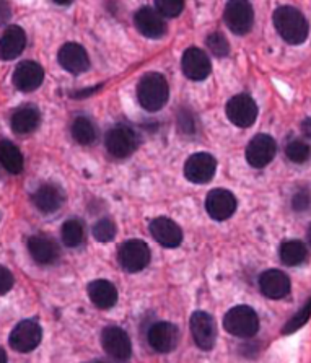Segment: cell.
<instances>
[{"label": "cell", "instance_id": "2", "mask_svg": "<svg viewBox=\"0 0 311 363\" xmlns=\"http://www.w3.org/2000/svg\"><path fill=\"white\" fill-rule=\"evenodd\" d=\"M168 96H170V88L162 74L152 72L142 77L137 86V98L142 108L150 113L160 111L166 104Z\"/></svg>", "mask_w": 311, "mask_h": 363}, {"label": "cell", "instance_id": "36", "mask_svg": "<svg viewBox=\"0 0 311 363\" xmlns=\"http://www.w3.org/2000/svg\"><path fill=\"white\" fill-rule=\"evenodd\" d=\"M310 206H311V194L308 189H300L298 192H295V196H293V199H292L293 211H297V212L308 211Z\"/></svg>", "mask_w": 311, "mask_h": 363}, {"label": "cell", "instance_id": "19", "mask_svg": "<svg viewBox=\"0 0 311 363\" xmlns=\"http://www.w3.org/2000/svg\"><path fill=\"white\" fill-rule=\"evenodd\" d=\"M150 233L155 238V241H158V243L165 247H178L183 241L181 228L171 218L166 217H158L152 220Z\"/></svg>", "mask_w": 311, "mask_h": 363}, {"label": "cell", "instance_id": "25", "mask_svg": "<svg viewBox=\"0 0 311 363\" xmlns=\"http://www.w3.org/2000/svg\"><path fill=\"white\" fill-rule=\"evenodd\" d=\"M41 114L35 106H23L12 114L10 124L16 134H30L40 125Z\"/></svg>", "mask_w": 311, "mask_h": 363}, {"label": "cell", "instance_id": "13", "mask_svg": "<svg viewBox=\"0 0 311 363\" xmlns=\"http://www.w3.org/2000/svg\"><path fill=\"white\" fill-rule=\"evenodd\" d=\"M13 85L23 93H31L38 90L45 80V69L35 60H23L16 65L13 72Z\"/></svg>", "mask_w": 311, "mask_h": 363}, {"label": "cell", "instance_id": "12", "mask_svg": "<svg viewBox=\"0 0 311 363\" xmlns=\"http://www.w3.org/2000/svg\"><path fill=\"white\" fill-rule=\"evenodd\" d=\"M227 116L238 128H249L258 118V106L251 96L237 95L227 104Z\"/></svg>", "mask_w": 311, "mask_h": 363}, {"label": "cell", "instance_id": "9", "mask_svg": "<svg viewBox=\"0 0 311 363\" xmlns=\"http://www.w3.org/2000/svg\"><path fill=\"white\" fill-rule=\"evenodd\" d=\"M217 169V162L210 153L199 152L194 153L188 158L186 164H184V174L196 184H205L214 178Z\"/></svg>", "mask_w": 311, "mask_h": 363}, {"label": "cell", "instance_id": "41", "mask_svg": "<svg viewBox=\"0 0 311 363\" xmlns=\"http://www.w3.org/2000/svg\"><path fill=\"white\" fill-rule=\"evenodd\" d=\"M308 241H310V245H311V225H310V228H308Z\"/></svg>", "mask_w": 311, "mask_h": 363}, {"label": "cell", "instance_id": "8", "mask_svg": "<svg viewBox=\"0 0 311 363\" xmlns=\"http://www.w3.org/2000/svg\"><path fill=\"white\" fill-rule=\"evenodd\" d=\"M119 262L128 272H140L150 262V250L144 241H125L119 250Z\"/></svg>", "mask_w": 311, "mask_h": 363}, {"label": "cell", "instance_id": "27", "mask_svg": "<svg viewBox=\"0 0 311 363\" xmlns=\"http://www.w3.org/2000/svg\"><path fill=\"white\" fill-rule=\"evenodd\" d=\"M308 251L302 241L290 240L281 246V259L285 266H300L307 259Z\"/></svg>", "mask_w": 311, "mask_h": 363}, {"label": "cell", "instance_id": "21", "mask_svg": "<svg viewBox=\"0 0 311 363\" xmlns=\"http://www.w3.org/2000/svg\"><path fill=\"white\" fill-rule=\"evenodd\" d=\"M64 199V191L54 183H46L40 186V188L35 191V194H33V202H35L36 208L45 213L57 212L59 208L62 207Z\"/></svg>", "mask_w": 311, "mask_h": 363}, {"label": "cell", "instance_id": "33", "mask_svg": "<svg viewBox=\"0 0 311 363\" xmlns=\"http://www.w3.org/2000/svg\"><path fill=\"white\" fill-rule=\"evenodd\" d=\"M178 129L183 132V134H196L198 132V118L196 114L191 111L189 108L179 109L178 113Z\"/></svg>", "mask_w": 311, "mask_h": 363}, {"label": "cell", "instance_id": "37", "mask_svg": "<svg viewBox=\"0 0 311 363\" xmlns=\"http://www.w3.org/2000/svg\"><path fill=\"white\" fill-rule=\"evenodd\" d=\"M13 287V276L7 267L0 266V295L7 294Z\"/></svg>", "mask_w": 311, "mask_h": 363}, {"label": "cell", "instance_id": "30", "mask_svg": "<svg viewBox=\"0 0 311 363\" xmlns=\"http://www.w3.org/2000/svg\"><path fill=\"white\" fill-rule=\"evenodd\" d=\"M285 155L293 163H305L311 158V147L303 140H292L285 148Z\"/></svg>", "mask_w": 311, "mask_h": 363}, {"label": "cell", "instance_id": "39", "mask_svg": "<svg viewBox=\"0 0 311 363\" xmlns=\"http://www.w3.org/2000/svg\"><path fill=\"white\" fill-rule=\"evenodd\" d=\"M302 130H303V134H305V137H308V139L311 140V118H307L302 123Z\"/></svg>", "mask_w": 311, "mask_h": 363}, {"label": "cell", "instance_id": "38", "mask_svg": "<svg viewBox=\"0 0 311 363\" xmlns=\"http://www.w3.org/2000/svg\"><path fill=\"white\" fill-rule=\"evenodd\" d=\"M12 16V9L7 2H0V25H5Z\"/></svg>", "mask_w": 311, "mask_h": 363}, {"label": "cell", "instance_id": "28", "mask_svg": "<svg viewBox=\"0 0 311 363\" xmlns=\"http://www.w3.org/2000/svg\"><path fill=\"white\" fill-rule=\"evenodd\" d=\"M72 137L80 145L94 144L96 139V128L89 118H77L72 124Z\"/></svg>", "mask_w": 311, "mask_h": 363}, {"label": "cell", "instance_id": "7", "mask_svg": "<svg viewBox=\"0 0 311 363\" xmlns=\"http://www.w3.org/2000/svg\"><path fill=\"white\" fill-rule=\"evenodd\" d=\"M101 345L109 357L118 362H125L132 355V344L128 333L118 326H109L101 334Z\"/></svg>", "mask_w": 311, "mask_h": 363}, {"label": "cell", "instance_id": "14", "mask_svg": "<svg viewBox=\"0 0 311 363\" xmlns=\"http://www.w3.org/2000/svg\"><path fill=\"white\" fill-rule=\"evenodd\" d=\"M205 211L217 222H223L237 211V199L230 191L212 189L205 199Z\"/></svg>", "mask_w": 311, "mask_h": 363}, {"label": "cell", "instance_id": "10", "mask_svg": "<svg viewBox=\"0 0 311 363\" xmlns=\"http://www.w3.org/2000/svg\"><path fill=\"white\" fill-rule=\"evenodd\" d=\"M276 152V140L267 134H258L247 147V162L253 168H264L274 160Z\"/></svg>", "mask_w": 311, "mask_h": 363}, {"label": "cell", "instance_id": "40", "mask_svg": "<svg viewBox=\"0 0 311 363\" xmlns=\"http://www.w3.org/2000/svg\"><path fill=\"white\" fill-rule=\"evenodd\" d=\"M0 363H7V355H5L2 347H0Z\"/></svg>", "mask_w": 311, "mask_h": 363}, {"label": "cell", "instance_id": "16", "mask_svg": "<svg viewBox=\"0 0 311 363\" xmlns=\"http://www.w3.org/2000/svg\"><path fill=\"white\" fill-rule=\"evenodd\" d=\"M181 69L183 74L188 77L189 80L200 82L209 77L212 65L209 56L199 48H189L186 52L183 54L181 59Z\"/></svg>", "mask_w": 311, "mask_h": 363}, {"label": "cell", "instance_id": "35", "mask_svg": "<svg viewBox=\"0 0 311 363\" xmlns=\"http://www.w3.org/2000/svg\"><path fill=\"white\" fill-rule=\"evenodd\" d=\"M155 9L162 16L174 18V16L183 13L184 2H181V0H158V2H155Z\"/></svg>", "mask_w": 311, "mask_h": 363}, {"label": "cell", "instance_id": "32", "mask_svg": "<svg viewBox=\"0 0 311 363\" xmlns=\"http://www.w3.org/2000/svg\"><path fill=\"white\" fill-rule=\"evenodd\" d=\"M205 44L209 51L217 57H225L228 56V51H230V44H228L227 38L222 33H212V35L207 36Z\"/></svg>", "mask_w": 311, "mask_h": 363}, {"label": "cell", "instance_id": "15", "mask_svg": "<svg viewBox=\"0 0 311 363\" xmlns=\"http://www.w3.org/2000/svg\"><path fill=\"white\" fill-rule=\"evenodd\" d=\"M178 339L179 334L176 326L165 321L155 323L149 329V334H147V340H149L150 347L158 352V354H168V352L174 350Z\"/></svg>", "mask_w": 311, "mask_h": 363}, {"label": "cell", "instance_id": "23", "mask_svg": "<svg viewBox=\"0 0 311 363\" xmlns=\"http://www.w3.org/2000/svg\"><path fill=\"white\" fill-rule=\"evenodd\" d=\"M28 251L38 264H52L59 259V246L56 241L45 235H35L28 240Z\"/></svg>", "mask_w": 311, "mask_h": 363}, {"label": "cell", "instance_id": "29", "mask_svg": "<svg viewBox=\"0 0 311 363\" xmlns=\"http://www.w3.org/2000/svg\"><path fill=\"white\" fill-rule=\"evenodd\" d=\"M61 233H62L64 245L67 247H75V246H79L81 241H84L85 230H84V225H81V222L74 218L62 225Z\"/></svg>", "mask_w": 311, "mask_h": 363}, {"label": "cell", "instance_id": "4", "mask_svg": "<svg viewBox=\"0 0 311 363\" xmlns=\"http://www.w3.org/2000/svg\"><path fill=\"white\" fill-rule=\"evenodd\" d=\"M139 145V137L134 129L129 125L118 124L108 132L106 135V148L114 158H125L132 155Z\"/></svg>", "mask_w": 311, "mask_h": 363}, {"label": "cell", "instance_id": "18", "mask_svg": "<svg viewBox=\"0 0 311 363\" xmlns=\"http://www.w3.org/2000/svg\"><path fill=\"white\" fill-rule=\"evenodd\" d=\"M259 289L271 300H281L290 291V279L285 272L269 269L259 277Z\"/></svg>", "mask_w": 311, "mask_h": 363}, {"label": "cell", "instance_id": "3", "mask_svg": "<svg viewBox=\"0 0 311 363\" xmlns=\"http://www.w3.org/2000/svg\"><path fill=\"white\" fill-rule=\"evenodd\" d=\"M223 326H225L227 331L232 335L249 339L258 333L259 318L256 315L253 308L239 305L232 308V310L227 313L225 320H223Z\"/></svg>", "mask_w": 311, "mask_h": 363}, {"label": "cell", "instance_id": "22", "mask_svg": "<svg viewBox=\"0 0 311 363\" xmlns=\"http://www.w3.org/2000/svg\"><path fill=\"white\" fill-rule=\"evenodd\" d=\"M26 46L25 31L16 25H10L0 36V59L13 60L23 52Z\"/></svg>", "mask_w": 311, "mask_h": 363}, {"label": "cell", "instance_id": "31", "mask_svg": "<svg viewBox=\"0 0 311 363\" xmlns=\"http://www.w3.org/2000/svg\"><path fill=\"white\" fill-rule=\"evenodd\" d=\"M310 318H311V296L307 303H305L302 310H298L295 315H293L290 320L285 323V326H283V329H282V334H292V333L298 331L300 328H303L305 324L308 323Z\"/></svg>", "mask_w": 311, "mask_h": 363}, {"label": "cell", "instance_id": "1", "mask_svg": "<svg viewBox=\"0 0 311 363\" xmlns=\"http://www.w3.org/2000/svg\"><path fill=\"white\" fill-rule=\"evenodd\" d=\"M272 21H274L276 30L279 31L282 40L288 44L297 46V44L305 43L308 38L310 25L303 13L297 9L279 7L274 12Z\"/></svg>", "mask_w": 311, "mask_h": 363}, {"label": "cell", "instance_id": "42", "mask_svg": "<svg viewBox=\"0 0 311 363\" xmlns=\"http://www.w3.org/2000/svg\"><path fill=\"white\" fill-rule=\"evenodd\" d=\"M96 363H105V362H96Z\"/></svg>", "mask_w": 311, "mask_h": 363}, {"label": "cell", "instance_id": "20", "mask_svg": "<svg viewBox=\"0 0 311 363\" xmlns=\"http://www.w3.org/2000/svg\"><path fill=\"white\" fill-rule=\"evenodd\" d=\"M134 23L137 26V30L142 35L152 40L162 38L166 33V23L163 20V16L154 9L144 7L140 9L134 16Z\"/></svg>", "mask_w": 311, "mask_h": 363}, {"label": "cell", "instance_id": "26", "mask_svg": "<svg viewBox=\"0 0 311 363\" xmlns=\"http://www.w3.org/2000/svg\"><path fill=\"white\" fill-rule=\"evenodd\" d=\"M0 163L9 173L18 174L23 172L25 160L18 147L10 140H0Z\"/></svg>", "mask_w": 311, "mask_h": 363}, {"label": "cell", "instance_id": "6", "mask_svg": "<svg viewBox=\"0 0 311 363\" xmlns=\"http://www.w3.org/2000/svg\"><path fill=\"white\" fill-rule=\"evenodd\" d=\"M254 12L253 5L243 0H233L225 7V23L234 35H248L253 28Z\"/></svg>", "mask_w": 311, "mask_h": 363}, {"label": "cell", "instance_id": "34", "mask_svg": "<svg viewBox=\"0 0 311 363\" xmlns=\"http://www.w3.org/2000/svg\"><path fill=\"white\" fill-rule=\"evenodd\" d=\"M94 236L101 243H108L116 236V225L111 218H101L94 227Z\"/></svg>", "mask_w": 311, "mask_h": 363}, {"label": "cell", "instance_id": "24", "mask_svg": "<svg viewBox=\"0 0 311 363\" xmlns=\"http://www.w3.org/2000/svg\"><path fill=\"white\" fill-rule=\"evenodd\" d=\"M89 296L101 310H109L118 303V289L108 280H94L89 285Z\"/></svg>", "mask_w": 311, "mask_h": 363}, {"label": "cell", "instance_id": "5", "mask_svg": "<svg viewBox=\"0 0 311 363\" xmlns=\"http://www.w3.org/2000/svg\"><path fill=\"white\" fill-rule=\"evenodd\" d=\"M41 339L43 331L40 324L33 320H25L16 324L10 334V347L20 354H28L41 344Z\"/></svg>", "mask_w": 311, "mask_h": 363}, {"label": "cell", "instance_id": "17", "mask_svg": "<svg viewBox=\"0 0 311 363\" xmlns=\"http://www.w3.org/2000/svg\"><path fill=\"white\" fill-rule=\"evenodd\" d=\"M59 64L70 74H81L90 67V59L85 48L77 43H65L59 49Z\"/></svg>", "mask_w": 311, "mask_h": 363}, {"label": "cell", "instance_id": "11", "mask_svg": "<svg viewBox=\"0 0 311 363\" xmlns=\"http://www.w3.org/2000/svg\"><path fill=\"white\" fill-rule=\"evenodd\" d=\"M191 333L196 345L203 350H212L217 339L215 321L210 315L204 311H196L191 316Z\"/></svg>", "mask_w": 311, "mask_h": 363}]
</instances>
